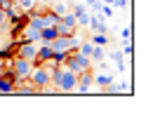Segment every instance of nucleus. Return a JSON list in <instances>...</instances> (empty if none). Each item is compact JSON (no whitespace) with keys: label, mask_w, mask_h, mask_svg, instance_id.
<instances>
[{"label":"nucleus","mask_w":153,"mask_h":136,"mask_svg":"<svg viewBox=\"0 0 153 136\" xmlns=\"http://www.w3.org/2000/svg\"><path fill=\"white\" fill-rule=\"evenodd\" d=\"M76 80H78V75L71 73L66 66L52 68V80H50V82L57 87L59 94H71V92H76Z\"/></svg>","instance_id":"nucleus-1"},{"label":"nucleus","mask_w":153,"mask_h":136,"mask_svg":"<svg viewBox=\"0 0 153 136\" xmlns=\"http://www.w3.org/2000/svg\"><path fill=\"white\" fill-rule=\"evenodd\" d=\"M64 66L71 71V73H82V71H87V68H92V61H90V57H85V54H80V52H68V57H66V61H64Z\"/></svg>","instance_id":"nucleus-2"},{"label":"nucleus","mask_w":153,"mask_h":136,"mask_svg":"<svg viewBox=\"0 0 153 136\" xmlns=\"http://www.w3.org/2000/svg\"><path fill=\"white\" fill-rule=\"evenodd\" d=\"M28 80L33 82L36 92L40 94V89H42V87H47V85H50V80H52V66H47V63H45V66H36Z\"/></svg>","instance_id":"nucleus-3"},{"label":"nucleus","mask_w":153,"mask_h":136,"mask_svg":"<svg viewBox=\"0 0 153 136\" xmlns=\"http://www.w3.org/2000/svg\"><path fill=\"white\" fill-rule=\"evenodd\" d=\"M52 52H73L78 47V38L76 35H57L54 40H50Z\"/></svg>","instance_id":"nucleus-4"},{"label":"nucleus","mask_w":153,"mask_h":136,"mask_svg":"<svg viewBox=\"0 0 153 136\" xmlns=\"http://www.w3.org/2000/svg\"><path fill=\"white\" fill-rule=\"evenodd\" d=\"M12 71H14V75L19 80H28L31 78V73H33V61H28V59H21V57H14L12 59Z\"/></svg>","instance_id":"nucleus-5"},{"label":"nucleus","mask_w":153,"mask_h":136,"mask_svg":"<svg viewBox=\"0 0 153 136\" xmlns=\"http://www.w3.org/2000/svg\"><path fill=\"white\" fill-rule=\"evenodd\" d=\"M92 85H94V73H92V68H87V71L78 73V80H76V92H80V94H90Z\"/></svg>","instance_id":"nucleus-6"},{"label":"nucleus","mask_w":153,"mask_h":136,"mask_svg":"<svg viewBox=\"0 0 153 136\" xmlns=\"http://www.w3.org/2000/svg\"><path fill=\"white\" fill-rule=\"evenodd\" d=\"M36 49H38V42H26V40H21V42H19V49H17V57L33 61V57H36Z\"/></svg>","instance_id":"nucleus-7"},{"label":"nucleus","mask_w":153,"mask_h":136,"mask_svg":"<svg viewBox=\"0 0 153 136\" xmlns=\"http://www.w3.org/2000/svg\"><path fill=\"white\" fill-rule=\"evenodd\" d=\"M111 82H113V75H111V73H99V75H94V85L101 89V92H104Z\"/></svg>","instance_id":"nucleus-8"},{"label":"nucleus","mask_w":153,"mask_h":136,"mask_svg":"<svg viewBox=\"0 0 153 136\" xmlns=\"http://www.w3.org/2000/svg\"><path fill=\"white\" fill-rule=\"evenodd\" d=\"M54 38H57V26H42L40 28V40L42 42H50Z\"/></svg>","instance_id":"nucleus-9"},{"label":"nucleus","mask_w":153,"mask_h":136,"mask_svg":"<svg viewBox=\"0 0 153 136\" xmlns=\"http://www.w3.org/2000/svg\"><path fill=\"white\" fill-rule=\"evenodd\" d=\"M106 59V52H104V47L101 45H94L92 47V54H90V61H92V66H97L99 61H104Z\"/></svg>","instance_id":"nucleus-10"},{"label":"nucleus","mask_w":153,"mask_h":136,"mask_svg":"<svg viewBox=\"0 0 153 136\" xmlns=\"http://www.w3.org/2000/svg\"><path fill=\"white\" fill-rule=\"evenodd\" d=\"M59 19H61V17H59V14H54L52 10H47V12L42 14V21H45V26H57Z\"/></svg>","instance_id":"nucleus-11"},{"label":"nucleus","mask_w":153,"mask_h":136,"mask_svg":"<svg viewBox=\"0 0 153 136\" xmlns=\"http://www.w3.org/2000/svg\"><path fill=\"white\" fill-rule=\"evenodd\" d=\"M92 42H78V47H76V52H80V54H85V57H90L92 54Z\"/></svg>","instance_id":"nucleus-12"},{"label":"nucleus","mask_w":153,"mask_h":136,"mask_svg":"<svg viewBox=\"0 0 153 136\" xmlns=\"http://www.w3.org/2000/svg\"><path fill=\"white\" fill-rule=\"evenodd\" d=\"M92 45L106 47V45H108V35H106V33H94V35H92Z\"/></svg>","instance_id":"nucleus-13"},{"label":"nucleus","mask_w":153,"mask_h":136,"mask_svg":"<svg viewBox=\"0 0 153 136\" xmlns=\"http://www.w3.org/2000/svg\"><path fill=\"white\" fill-rule=\"evenodd\" d=\"M99 17H101V19H111V17H113V7L101 2V7H99Z\"/></svg>","instance_id":"nucleus-14"},{"label":"nucleus","mask_w":153,"mask_h":136,"mask_svg":"<svg viewBox=\"0 0 153 136\" xmlns=\"http://www.w3.org/2000/svg\"><path fill=\"white\" fill-rule=\"evenodd\" d=\"M50 10H52V12H54V14H59V17H64V14H66V12H71V10H68V5H66V2H57V5H54V7H50Z\"/></svg>","instance_id":"nucleus-15"},{"label":"nucleus","mask_w":153,"mask_h":136,"mask_svg":"<svg viewBox=\"0 0 153 136\" xmlns=\"http://www.w3.org/2000/svg\"><path fill=\"white\" fill-rule=\"evenodd\" d=\"M57 35H76V28H68V26H64L59 21L57 24Z\"/></svg>","instance_id":"nucleus-16"},{"label":"nucleus","mask_w":153,"mask_h":136,"mask_svg":"<svg viewBox=\"0 0 153 136\" xmlns=\"http://www.w3.org/2000/svg\"><path fill=\"white\" fill-rule=\"evenodd\" d=\"M76 21H78V26H87V24H90V14L82 12V14H78V17H76Z\"/></svg>","instance_id":"nucleus-17"},{"label":"nucleus","mask_w":153,"mask_h":136,"mask_svg":"<svg viewBox=\"0 0 153 136\" xmlns=\"http://www.w3.org/2000/svg\"><path fill=\"white\" fill-rule=\"evenodd\" d=\"M130 35H132V28H130V26H125V28L120 31V38H123V40H130Z\"/></svg>","instance_id":"nucleus-18"},{"label":"nucleus","mask_w":153,"mask_h":136,"mask_svg":"<svg viewBox=\"0 0 153 136\" xmlns=\"http://www.w3.org/2000/svg\"><path fill=\"white\" fill-rule=\"evenodd\" d=\"M85 5H90L94 12H99V7H101V2H99V0H85Z\"/></svg>","instance_id":"nucleus-19"},{"label":"nucleus","mask_w":153,"mask_h":136,"mask_svg":"<svg viewBox=\"0 0 153 136\" xmlns=\"http://www.w3.org/2000/svg\"><path fill=\"white\" fill-rule=\"evenodd\" d=\"M123 52L125 54H132V42L130 40H123Z\"/></svg>","instance_id":"nucleus-20"},{"label":"nucleus","mask_w":153,"mask_h":136,"mask_svg":"<svg viewBox=\"0 0 153 136\" xmlns=\"http://www.w3.org/2000/svg\"><path fill=\"white\" fill-rule=\"evenodd\" d=\"M17 2H19V7H21V10H28V7H31V5L36 2V0H17Z\"/></svg>","instance_id":"nucleus-21"},{"label":"nucleus","mask_w":153,"mask_h":136,"mask_svg":"<svg viewBox=\"0 0 153 136\" xmlns=\"http://www.w3.org/2000/svg\"><path fill=\"white\" fill-rule=\"evenodd\" d=\"M108 57H111V59L115 61V63H118V61H123V52H111Z\"/></svg>","instance_id":"nucleus-22"},{"label":"nucleus","mask_w":153,"mask_h":136,"mask_svg":"<svg viewBox=\"0 0 153 136\" xmlns=\"http://www.w3.org/2000/svg\"><path fill=\"white\" fill-rule=\"evenodd\" d=\"M12 2H14V0H0V10H2V12H5V10H7V7H10V5H12Z\"/></svg>","instance_id":"nucleus-23"},{"label":"nucleus","mask_w":153,"mask_h":136,"mask_svg":"<svg viewBox=\"0 0 153 136\" xmlns=\"http://www.w3.org/2000/svg\"><path fill=\"white\" fill-rule=\"evenodd\" d=\"M113 5H115V7H123V10H125V7H127V0H113Z\"/></svg>","instance_id":"nucleus-24"},{"label":"nucleus","mask_w":153,"mask_h":136,"mask_svg":"<svg viewBox=\"0 0 153 136\" xmlns=\"http://www.w3.org/2000/svg\"><path fill=\"white\" fill-rule=\"evenodd\" d=\"M99 2H104V5H113V0H99Z\"/></svg>","instance_id":"nucleus-25"},{"label":"nucleus","mask_w":153,"mask_h":136,"mask_svg":"<svg viewBox=\"0 0 153 136\" xmlns=\"http://www.w3.org/2000/svg\"><path fill=\"white\" fill-rule=\"evenodd\" d=\"M0 66H2V59H0Z\"/></svg>","instance_id":"nucleus-26"},{"label":"nucleus","mask_w":153,"mask_h":136,"mask_svg":"<svg viewBox=\"0 0 153 136\" xmlns=\"http://www.w3.org/2000/svg\"><path fill=\"white\" fill-rule=\"evenodd\" d=\"M78 2H80V0H78Z\"/></svg>","instance_id":"nucleus-27"},{"label":"nucleus","mask_w":153,"mask_h":136,"mask_svg":"<svg viewBox=\"0 0 153 136\" xmlns=\"http://www.w3.org/2000/svg\"><path fill=\"white\" fill-rule=\"evenodd\" d=\"M14 2H17V0H14Z\"/></svg>","instance_id":"nucleus-28"}]
</instances>
